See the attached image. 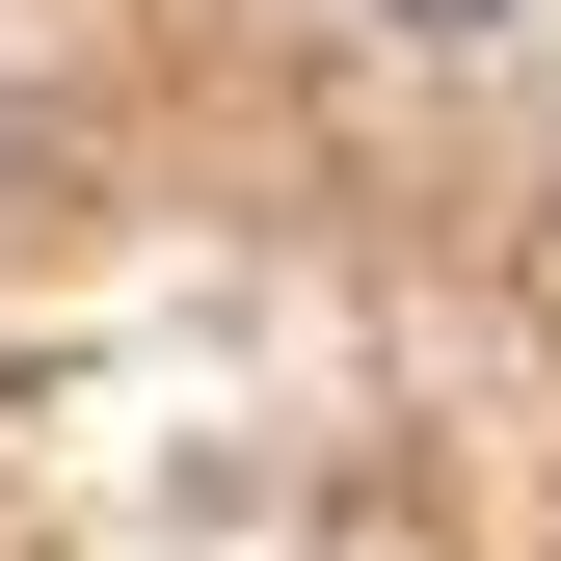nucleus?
Instances as JSON below:
<instances>
[{
	"mask_svg": "<svg viewBox=\"0 0 561 561\" xmlns=\"http://www.w3.org/2000/svg\"><path fill=\"white\" fill-rule=\"evenodd\" d=\"M375 27H508V0H375Z\"/></svg>",
	"mask_w": 561,
	"mask_h": 561,
	"instance_id": "nucleus-1",
	"label": "nucleus"
}]
</instances>
